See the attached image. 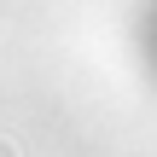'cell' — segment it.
<instances>
[{
	"instance_id": "obj_1",
	"label": "cell",
	"mask_w": 157,
	"mask_h": 157,
	"mask_svg": "<svg viewBox=\"0 0 157 157\" xmlns=\"http://www.w3.org/2000/svg\"><path fill=\"white\" fill-rule=\"evenodd\" d=\"M140 47H146V64L157 76V0H146V12H140Z\"/></svg>"
}]
</instances>
